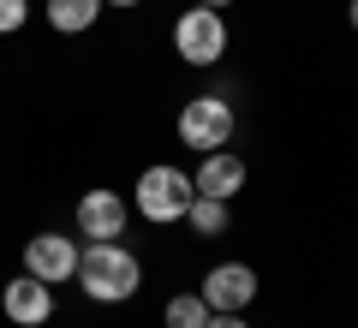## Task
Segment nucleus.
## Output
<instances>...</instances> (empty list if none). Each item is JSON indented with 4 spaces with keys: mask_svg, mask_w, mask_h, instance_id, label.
<instances>
[{
    "mask_svg": "<svg viewBox=\"0 0 358 328\" xmlns=\"http://www.w3.org/2000/svg\"><path fill=\"white\" fill-rule=\"evenodd\" d=\"M96 18H102V0H48V24L60 36H84Z\"/></svg>",
    "mask_w": 358,
    "mask_h": 328,
    "instance_id": "9d476101",
    "label": "nucleus"
},
{
    "mask_svg": "<svg viewBox=\"0 0 358 328\" xmlns=\"http://www.w3.org/2000/svg\"><path fill=\"white\" fill-rule=\"evenodd\" d=\"M126 215H131V203L120 191H84L78 197V233L84 239H120L126 233Z\"/></svg>",
    "mask_w": 358,
    "mask_h": 328,
    "instance_id": "6e6552de",
    "label": "nucleus"
},
{
    "mask_svg": "<svg viewBox=\"0 0 358 328\" xmlns=\"http://www.w3.org/2000/svg\"><path fill=\"white\" fill-rule=\"evenodd\" d=\"M173 126H179V143H185V150L209 155V150H227V143H233L239 114H233V101H227V96H192L185 108H179Z\"/></svg>",
    "mask_w": 358,
    "mask_h": 328,
    "instance_id": "7ed1b4c3",
    "label": "nucleus"
},
{
    "mask_svg": "<svg viewBox=\"0 0 358 328\" xmlns=\"http://www.w3.org/2000/svg\"><path fill=\"white\" fill-rule=\"evenodd\" d=\"M209 304L197 299V292H173V299H167V328H209Z\"/></svg>",
    "mask_w": 358,
    "mask_h": 328,
    "instance_id": "f8f14e48",
    "label": "nucleus"
},
{
    "mask_svg": "<svg viewBox=\"0 0 358 328\" xmlns=\"http://www.w3.org/2000/svg\"><path fill=\"white\" fill-rule=\"evenodd\" d=\"M192 185H197V197H221V203H233V197L245 191V162H239L233 150H209L203 162H197Z\"/></svg>",
    "mask_w": 358,
    "mask_h": 328,
    "instance_id": "1a4fd4ad",
    "label": "nucleus"
},
{
    "mask_svg": "<svg viewBox=\"0 0 358 328\" xmlns=\"http://www.w3.org/2000/svg\"><path fill=\"white\" fill-rule=\"evenodd\" d=\"M102 6H120V13H126V6H138V0H102Z\"/></svg>",
    "mask_w": 358,
    "mask_h": 328,
    "instance_id": "f3484780",
    "label": "nucleus"
},
{
    "mask_svg": "<svg viewBox=\"0 0 358 328\" xmlns=\"http://www.w3.org/2000/svg\"><path fill=\"white\" fill-rule=\"evenodd\" d=\"M197 6H209V13H227V6H233V0H197Z\"/></svg>",
    "mask_w": 358,
    "mask_h": 328,
    "instance_id": "2eb2a0df",
    "label": "nucleus"
},
{
    "mask_svg": "<svg viewBox=\"0 0 358 328\" xmlns=\"http://www.w3.org/2000/svg\"><path fill=\"white\" fill-rule=\"evenodd\" d=\"M24 275L48 280V287L72 280L78 275V239H60V233H36V239H24Z\"/></svg>",
    "mask_w": 358,
    "mask_h": 328,
    "instance_id": "423d86ee",
    "label": "nucleus"
},
{
    "mask_svg": "<svg viewBox=\"0 0 358 328\" xmlns=\"http://www.w3.org/2000/svg\"><path fill=\"white\" fill-rule=\"evenodd\" d=\"M209 328H251V322H245V311H215Z\"/></svg>",
    "mask_w": 358,
    "mask_h": 328,
    "instance_id": "4468645a",
    "label": "nucleus"
},
{
    "mask_svg": "<svg viewBox=\"0 0 358 328\" xmlns=\"http://www.w3.org/2000/svg\"><path fill=\"white\" fill-rule=\"evenodd\" d=\"M197 299L209 304V311H251L257 299V269L251 263H215L203 275V292Z\"/></svg>",
    "mask_w": 358,
    "mask_h": 328,
    "instance_id": "39448f33",
    "label": "nucleus"
},
{
    "mask_svg": "<svg viewBox=\"0 0 358 328\" xmlns=\"http://www.w3.org/2000/svg\"><path fill=\"white\" fill-rule=\"evenodd\" d=\"M192 197H197L192 173H185V167H173V162L143 167V173H138V185H131V209H138L143 221H155V227H167V221H185Z\"/></svg>",
    "mask_w": 358,
    "mask_h": 328,
    "instance_id": "f03ea898",
    "label": "nucleus"
},
{
    "mask_svg": "<svg viewBox=\"0 0 358 328\" xmlns=\"http://www.w3.org/2000/svg\"><path fill=\"white\" fill-rule=\"evenodd\" d=\"M346 24H352V30H358V0H346Z\"/></svg>",
    "mask_w": 358,
    "mask_h": 328,
    "instance_id": "dca6fc26",
    "label": "nucleus"
},
{
    "mask_svg": "<svg viewBox=\"0 0 358 328\" xmlns=\"http://www.w3.org/2000/svg\"><path fill=\"white\" fill-rule=\"evenodd\" d=\"M185 221H192V233H197V239H215V233H227L233 209H227L221 197H192V209H185Z\"/></svg>",
    "mask_w": 358,
    "mask_h": 328,
    "instance_id": "9b49d317",
    "label": "nucleus"
},
{
    "mask_svg": "<svg viewBox=\"0 0 358 328\" xmlns=\"http://www.w3.org/2000/svg\"><path fill=\"white\" fill-rule=\"evenodd\" d=\"M173 48L185 66H215L227 54V18L209 13V6H192V13L173 18Z\"/></svg>",
    "mask_w": 358,
    "mask_h": 328,
    "instance_id": "20e7f679",
    "label": "nucleus"
},
{
    "mask_svg": "<svg viewBox=\"0 0 358 328\" xmlns=\"http://www.w3.org/2000/svg\"><path fill=\"white\" fill-rule=\"evenodd\" d=\"M24 18H30V0H0V36L24 30Z\"/></svg>",
    "mask_w": 358,
    "mask_h": 328,
    "instance_id": "ddd939ff",
    "label": "nucleus"
},
{
    "mask_svg": "<svg viewBox=\"0 0 358 328\" xmlns=\"http://www.w3.org/2000/svg\"><path fill=\"white\" fill-rule=\"evenodd\" d=\"M72 280L84 287V299H96V304H126L131 292L143 287V263L120 239H90L84 251H78V275Z\"/></svg>",
    "mask_w": 358,
    "mask_h": 328,
    "instance_id": "f257e3e1",
    "label": "nucleus"
},
{
    "mask_svg": "<svg viewBox=\"0 0 358 328\" xmlns=\"http://www.w3.org/2000/svg\"><path fill=\"white\" fill-rule=\"evenodd\" d=\"M0 311L13 316L18 328H42L54 316V287H48V280H36V275H13V280H6V292H0Z\"/></svg>",
    "mask_w": 358,
    "mask_h": 328,
    "instance_id": "0eeeda50",
    "label": "nucleus"
}]
</instances>
